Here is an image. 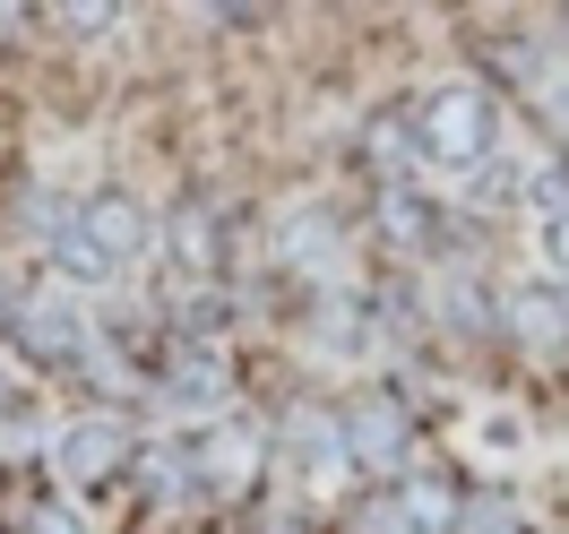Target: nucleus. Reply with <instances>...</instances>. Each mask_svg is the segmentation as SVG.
<instances>
[{
    "mask_svg": "<svg viewBox=\"0 0 569 534\" xmlns=\"http://www.w3.org/2000/svg\"><path fill=\"white\" fill-rule=\"evenodd\" d=\"M458 534H535L527 492H509V483H466V500H458Z\"/></svg>",
    "mask_w": 569,
    "mask_h": 534,
    "instance_id": "15",
    "label": "nucleus"
},
{
    "mask_svg": "<svg viewBox=\"0 0 569 534\" xmlns=\"http://www.w3.org/2000/svg\"><path fill=\"white\" fill-rule=\"evenodd\" d=\"M440 215H449V199L423 181H389V190H362V250H371V268H431L440 259Z\"/></svg>",
    "mask_w": 569,
    "mask_h": 534,
    "instance_id": "7",
    "label": "nucleus"
},
{
    "mask_svg": "<svg viewBox=\"0 0 569 534\" xmlns=\"http://www.w3.org/2000/svg\"><path fill=\"white\" fill-rule=\"evenodd\" d=\"M415 130H423V173L449 199L466 173H483L500 147H509V95H492L475 70H449L415 87Z\"/></svg>",
    "mask_w": 569,
    "mask_h": 534,
    "instance_id": "2",
    "label": "nucleus"
},
{
    "mask_svg": "<svg viewBox=\"0 0 569 534\" xmlns=\"http://www.w3.org/2000/svg\"><path fill=\"white\" fill-rule=\"evenodd\" d=\"M190 465H199V492H208L216 517H250L259 500L277 492V440H268V414L242 405L224 423L190 431Z\"/></svg>",
    "mask_w": 569,
    "mask_h": 534,
    "instance_id": "5",
    "label": "nucleus"
},
{
    "mask_svg": "<svg viewBox=\"0 0 569 534\" xmlns=\"http://www.w3.org/2000/svg\"><path fill=\"white\" fill-rule=\"evenodd\" d=\"M121 492L139 500V517H164V526H208L216 517L181 431H139V457H130V483H121Z\"/></svg>",
    "mask_w": 569,
    "mask_h": 534,
    "instance_id": "11",
    "label": "nucleus"
},
{
    "mask_svg": "<svg viewBox=\"0 0 569 534\" xmlns=\"http://www.w3.org/2000/svg\"><path fill=\"white\" fill-rule=\"evenodd\" d=\"M0 534H96V517H87V500L52 492V483H9L0 492Z\"/></svg>",
    "mask_w": 569,
    "mask_h": 534,
    "instance_id": "14",
    "label": "nucleus"
},
{
    "mask_svg": "<svg viewBox=\"0 0 569 534\" xmlns=\"http://www.w3.org/2000/svg\"><path fill=\"white\" fill-rule=\"evenodd\" d=\"M337 534H397V500H389V483H362V492L337 508Z\"/></svg>",
    "mask_w": 569,
    "mask_h": 534,
    "instance_id": "17",
    "label": "nucleus"
},
{
    "mask_svg": "<svg viewBox=\"0 0 569 534\" xmlns=\"http://www.w3.org/2000/svg\"><path fill=\"white\" fill-rule=\"evenodd\" d=\"M259 268L277 276V293L293 311L311 302H355L371 293V250H362L355 208H337L328 190H284L277 208L259 215Z\"/></svg>",
    "mask_w": 569,
    "mask_h": 534,
    "instance_id": "1",
    "label": "nucleus"
},
{
    "mask_svg": "<svg viewBox=\"0 0 569 534\" xmlns=\"http://www.w3.org/2000/svg\"><path fill=\"white\" fill-rule=\"evenodd\" d=\"M139 414H112V405H78V414H61V431H52V457H43V483L70 500H96L121 492L130 483V457H139Z\"/></svg>",
    "mask_w": 569,
    "mask_h": 534,
    "instance_id": "6",
    "label": "nucleus"
},
{
    "mask_svg": "<svg viewBox=\"0 0 569 534\" xmlns=\"http://www.w3.org/2000/svg\"><path fill=\"white\" fill-rule=\"evenodd\" d=\"M70 208H78V190H70V181H52V173H36V164H27V173L0 190V242L43 250L52 233H61V224H70Z\"/></svg>",
    "mask_w": 569,
    "mask_h": 534,
    "instance_id": "12",
    "label": "nucleus"
},
{
    "mask_svg": "<svg viewBox=\"0 0 569 534\" xmlns=\"http://www.w3.org/2000/svg\"><path fill=\"white\" fill-rule=\"evenodd\" d=\"M389 500H397V534H458L466 474H458V465H440V457H423L415 474H397V483H389Z\"/></svg>",
    "mask_w": 569,
    "mask_h": 534,
    "instance_id": "13",
    "label": "nucleus"
},
{
    "mask_svg": "<svg viewBox=\"0 0 569 534\" xmlns=\"http://www.w3.org/2000/svg\"><path fill=\"white\" fill-rule=\"evenodd\" d=\"M233 534H328V517H320V508H302V500L277 483V492L259 500L250 517H233Z\"/></svg>",
    "mask_w": 569,
    "mask_h": 534,
    "instance_id": "16",
    "label": "nucleus"
},
{
    "mask_svg": "<svg viewBox=\"0 0 569 534\" xmlns=\"http://www.w3.org/2000/svg\"><path fill=\"white\" fill-rule=\"evenodd\" d=\"M346 173H355V190L423 181V130H415V95H371V104L346 121Z\"/></svg>",
    "mask_w": 569,
    "mask_h": 534,
    "instance_id": "10",
    "label": "nucleus"
},
{
    "mask_svg": "<svg viewBox=\"0 0 569 534\" xmlns=\"http://www.w3.org/2000/svg\"><path fill=\"white\" fill-rule=\"evenodd\" d=\"M535 276H543V285H569V215L535 224Z\"/></svg>",
    "mask_w": 569,
    "mask_h": 534,
    "instance_id": "18",
    "label": "nucleus"
},
{
    "mask_svg": "<svg viewBox=\"0 0 569 534\" xmlns=\"http://www.w3.org/2000/svg\"><path fill=\"white\" fill-rule=\"evenodd\" d=\"M242 345H199V336H164V354H156V371H147V431H208L224 423V414H242L250 389H242Z\"/></svg>",
    "mask_w": 569,
    "mask_h": 534,
    "instance_id": "3",
    "label": "nucleus"
},
{
    "mask_svg": "<svg viewBox=\"0 0 569 534\" xmlns=\"http://www.w3.org/2000/svg\"><path fill=\"white\" fill-rule=\"evenodd\" d=\"M500 362L569 380V293L543 276H500Z\"/></svg>",
    "mask_w": 569,
    "mask_h": 534,
    "instance_id": "8",
    "label": "nucleus"
},
{
    "mask_svg": "<svg viewBox=\"0 0 569 534\" xmlns=\"http://www.w3.org/2000/svg\"><path fill=\"white\" fill-rule=\"evenodd\" d=\"M337 414H346V457H355L362 483H397V474H415V465L431 457V414L397 389V380L346 389Z\"/></svg>",
    "mask_w": 569,
    "mask_h": 534,
    "instance_id": "4",
    "label": "nucleus"
},
{
    "mask_svg": "<svg viewBox=\"0 0 569 534\" xmlns=\"http://www.w3.org/2000/svg\"><path fill=\"white\" fill-rule=\"evenodd\" d=\"M78 233L104 250L121 276H164V224L130 181H78Z\"/></svg>",
    "mask_w": 569,
    "mask_h": 534,
    "instance_id": "9",
    "label": "nucleus"
}]
</instances>
